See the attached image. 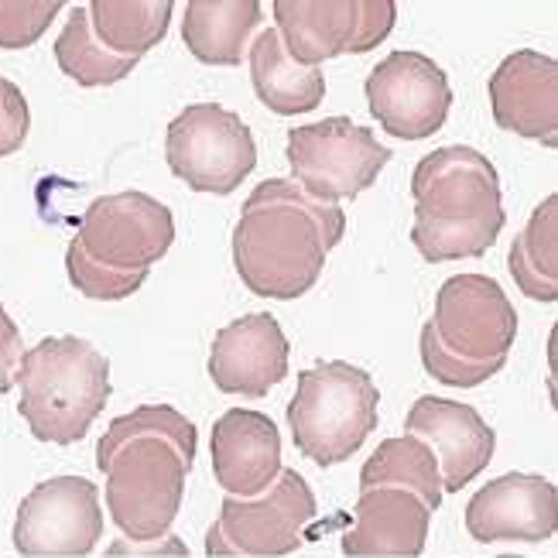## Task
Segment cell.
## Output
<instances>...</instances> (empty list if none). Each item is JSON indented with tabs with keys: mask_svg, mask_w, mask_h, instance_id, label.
<instances>
[{
	"mask_svg": "<svg viewBox=\"0 0 558 558\" xmlns=\"http://www.w3.org/2000/svg\"><path fill=\"white\" fill-rule=\"evenodd\" d=\"M56 62L69 80H76L86 89H96V86H113L120 80H128L141 59H124V56H113L110 48H104L89 28V11L76 8L65 21L62 35L56 38Z\"/></svg>",
	"mask_w": 558,
	"mask_h": 558,
	"instance_id": "25",
	"label": "cell"
},
{
	"mask_svg": "<svg viewBox=\"0 0 558 558\" xmlns=\"http://www.w3.org/2000/svg\"><path fill=\"white\" fill-rule=\"evenodd\" d=\"M65 271H69V281L76 284V291H83V295L93 302L131 299L151 275V271H117V268H107V264H96L93 257L83 254V247L76 244V240H69Z\"/></svg>",
	"mask_w": 558,
	"mask_h": 558,
	"instance_id": "27",
	"label": "cell"
},
{
	"mask_svg": "<svg viewBox=\"0 0 558 558\" xmlns=\"http://www.w3.org/2000/svg\"><path fill=\"white\" fill-rule=\"evenodd\" d=\"M404 435L422 439L439 459L442 490L459 494L490 466L497 432L483 422L473 404L449 398H418L404 418Z\"/></svg>",
	"mask_w": 558,
	"mask_h": 558,
	"instance_id": "15",
	"label": "cell"
},
{
	"mask_svg": "<svg viewBox=\"0 0 558 558\" xmlns=\"http://www.w3.org/2000/svg\"><path fill=\"white\" fill-rule=\"evenodd\" d=\"M387 161L391 148L350 117H326L319 124L288 131V165L295 175L291 182L319 203L339 206V199H356L377 182Z\"/></svg>",
	"mask_w": 558,
	"mask_h": 558,
	"instance_id": "8",
	"label": "cell"
},
{
	"mask_svg": "<svg viewBox=\"0 0 558 558\" xmlns=\"http://www.w3.org/2000/svg\"><path fill=\"white\" fill-rule=\"evenodd\" d=\"M247 62H251V80H254L257 100L268 110H275L281 117H295V113H308L323 104L326 76L319 69H305L291 59L275 28H264L251 41Z\"/></svg>",
	"mask_w": 558,
	"mask_h": 558,
	"instance_id": "21",
	"label": "cell"
},
{
	"mask_svg": "<svg viewBox=\"0 0 558 558\" xmlns=\"http://www.w3.org/2000/svg\"><path fill=\"white\" fill-rule=\"evenodd\" d=\"M411 244L432 264L483 257L507 223L497 168L470 144H446L425 155L411 175Z\"/></svg>",
	"mask_w": 558,
	"mask_h": 558,
	"instance_id": "2",
	"label": "cell"
},
{
	"mask_svg": "<svg viewBox=\"0 0 558 558\" xmlns=\"http://www.w3.org/2000/svg\"><path fill=\"white\" fill-rule=\"evenodd\" d=\"M380 391L374 377L347 360H326L299 374L288 401V425L295 449L315 466H336L367 442L377 428Z\"/></svg>",
	"mask_w": 558,
	"mask_h": 558,
	"instance_id": "4",
	"label": "cell"
},
{
	"mask_svg": "<svg viewBox=\"0 0 558 558\" xmlns=\"http://www.w3.org/2000/svg\"><path fill=\"white\" fill-rule=\"evenodd\" d=\"M165 158L192 192L230 196L257 168V144L240 113L220 104H192L168 124Z\"/></svg>",
	"mask_w": 558,
	"mask_h": 558,
	"instance_id": "7",
	"label": "cell"
},
{
	"mask_svg": "<svg viewBox=\"0 0 558 558\" xmlns=\"http://www.w3.org/2000/svg\"><path fill=\"white\" fill-rule=\"evenodd\" d=\"M432 511L401 487L363 490L353 527L343 535L347 558H418L428 542Z\"/></svg>",
	"mask_w": 558,
	"mask_h": 558,
	"instance_id": "19",
	"label": "cell"
},
{
	"mask_svg": "<svg viewBox=\"0 0 558 558\" xmlns=\"http://www.w3.org/2000/svg\"><path fill=\"white\" fill-rule=\"evenodd\" d=\"M213 476L227 497L254 500L271 490L281 466V435L278 425L251 408H230L216 418L209 435Z\"/></svg>",
	"mask_w": 558,
	"mask_h": 558,
	"instance_id": "17",
	"label": "cell"
},
{
	"mask_svg": "<svg viewBox=\"0 0 558 558\" xmlns=\"http://www.w3.org/2000/svg\"><path fill=\"white\" fill-rule=\"evenodd\" d=\"M315 521V494L299 470H281L271 490L254 500L223 497L206 535L209 558H281L305 545Z\"/></svg>",
	"mask_w": 558,
	"mask_h": 558,
	"instance_id": "6",
	"label": "cell"
},
{
	"mask_svg": "<svg viewBox=\"0 0 558 558\" xmlns=\"http://www.w3.org/2000/svg\"><path fill=\"white\" fill-rule=\"evenodd\" d=\"M86 11L96 41L124 59L151 52L172 24V0H93Z\"/></svg>",
	"mask_w": 558,
	"mask_h": 558,
	"instance_id": "23",
	"label": "cell"
},
{
	"mask_svg": "<svg viewBox=\"0 0 558 558\" xmlns=\"http://www.w3.org/2000/svg\"><path fill=\"white\" fill-rule=\"evenodd\" d=\"M17 384V411L35 439L72 446L110 401V360L83 336H52L24 350Z\"/></svg>",
	"mask_w": 558,
	"mask_h": 558,
	"instance_id": "3",
	"label": "cell"
},
{
	"mask_svg": "<svg viewBox=\"0 0 558 558\" xmlns=\"http://www.w3.org/2000/svg\"><path fill=\"white\" fill-rule=\"evenodd\" d=\"M374 487H401L415 494L428 511L435 514L442 504V473L435 452L415 439V435H398V439H384L374 456L360 470V494Z\"/></svg>",
	"mask_w": 558,
	"mask_h": 558,
	"instance_id": "22",
	"label": "cell"
},
{
	"mask_svg": "<svg viewBox=\"0 0 558 558\" xmlns=\"http://www.w3.org/2000/svg\"><path fill=\"white\" fill-rule=\"evenodd\" d=\"M288 353L291 347L275 315L251 312L213 336L206 367L223 395L268 398L288 377Z\"/></svg>",
	"mask_w": 558,
	"mask_h": 558,
	"instance_id": "16",
	"label": "cell"
},
{
	"mask_svg": "<svg viewBox=\"0 0 558 558\" xmlns=\"http://www.w3.org/2000/svg\"><path fill=\"white\" fill-rule=\"evenodd\" d=\"M14 551L24 558H83L104 538L100 490L86 476H52L21 500Z\"/></svg>",
	"mask_w": 558,
	"mask_h": 558,
	"instance_id": "10",
	"label": "cell"
},
{
	"mask_svg": "<svg viewBox=\"0 0 558 558\" xmlns=\"http://www.w3.org/2000/svg\"><path fill=\"white\" fill-rule=\"evenodd\" d=\"M141 435H158V439H165L168 446H175V452L182 456L185 466H192V459H196V446H199L196 425H192L179 408L141 404L131 411V415H120L110 422L100 446H96V466H100L117 446H124L128 439H141Z\"/></svg>",
	"mask_w": 558,
	"mask_h": 558,
	"instance_id": "26",
	"label": "cell"
},
{
	"mask_svg": "<svg viewBox=\"0 0 558 558\" xmlns=\"http://www.w3.org/2000/svg\"><path fill=\"white\" fill-rule=\"evenodd\" d=\"M21 360H24V343H21V329L8 315V308L0 305V395H8L17 384L21 374Z\"/></svg>",
	"mask_w": 558,
	"mask_h": 558,
	"instance_id": "31",
	"label": "cell"
},
{
	"mask_svg": "<svg viewBox=\"0 0 558 558\" xmlns=\"http://www.w3.org/2000/svg\"><path fill=\"white\" fill-rule=\"evenodd\" d=\"M260 21L257 0H192L182 17V41L206 65H240Z\"/></svg>",
	"mask_w": 558,
	"mask_h": 558,
	"instance_id": "20",
	"label": "cell"
},
{
	"mask_svg": "<svg viewBox=\"0 0 558 558\" xmlns=\"http://www.w3.org/2000/svg\"><path fill=\"white\" fill-rule=\"evenodd\" d=\"M558 527V490L538 473H504L466 504V531L483 542L542 545Z\"/></svg>",
	"mask_w": 558,
	"mask_h": 558,
	"instance_id": "14",
	"label": "cell"
},
{
	"mask_svg": "<svg viewBox=\"0 0 558 558\" xmlns=\"http://www.w3.org/2000/svg\"><path fill=\"white\" fill-rule=\"evenodd\" d=\"M507 268L527 299L548 305L558 299V196H548L531 213L507 257Z\"/></svg>",
	"mask_w": 558,
	"mask_h": 558,
	"instance_id": "24",
	"label": "cell"
},
{
	"mask_svg": "<svg viewBox=\"0 0 558 558\" xmlns=\"http://www.w3.org/2000/svg\"><path fill=\"white\" fill-rule=\"evenodd\" d=\"M432 329L439 343L470 363H507L518 336V312L487 275H456L435 295Z\"/></svg>",
	"mask_w": 558,
	"mask_h": 558,
	"instance_id": "13",
	"label": "cell"
},
{
	"mask_svg": "<svg viewBox=\"0 0 558 558\" xmlns=\"http://www.w3.org/2000/svg\"><path fill=\"white\" fill-rule=\"evenodd\" d=\"M363 93L377 124L401 141H422L442 131L452 107V86L442 65L411 48L380 59Z\"/></svg>",
	"mask_w": 558,
	"mask_h": 558,
	"instance_id": "12",
	"label": "cell"
},
{
	"mask_svg": "<svg viewBox=\"0 0 558 558\" xmlns=\"http://www.w3.org/2000/svg\"><path fill=\"white\" fill-rule=\"evenodd\" d=\"M28 128H32V110L24 93L11 80H0V158L24 148Z\"/></svg>",
	"mask_w": 558,
	"mask_h": 558,
	"instance_id": "30",
	"label": "cell"
},
{
	"mask_svg": "<svg viewBox=\"0 0 558 558\" xmlns=\"http://www.w3.org/2000/svg\"><path fill=\"white\" fill-rule=\"evenodd\" d=\"M189 470L192 466L182 463L175 446L158 435H141L117 446L100 463V473L107 476V511L120 535L141 545L168 538L182 511Z\"/></svg>",
	"mask_w": 558,
	"mask_h": 558,
	"instance_id": "5",
	"label": "cell"
},
{
	"mask_svg": "<svg viewBox=\"0 0 558 558\" xmlns=\"http://www.w3.org/2000/svg\"><path fill=\"white\" fill-rule=\"evenodd\" d=\"M76 244L96 264L117 271H151L175 240V216L148 192L100 196L80 216Z\"/></svg>",
	"mask_w": 558,
	"mask_h": 558,
	"instance_id": "11",
	"label": "cell"
},
{
	"mask_svg": "<svg viewBox=\"0 0 558 558\" xmlns=\"http://www.w3.org/2000/svg\"><path fill=\"white\" fill-rule=\"evenodd\" d=\"M59 11V0H0V48H32Z\"/></svg>",
	"mask_w": 558,
	"mask_h": 558,
	"instance_id": "29",
	"label": "cell"
},
{
	"mask_svg": "<svg viewBox=\"0 0 558 558\" xmlns=\"http://www.w3.org/2000/svg\"><path fill=\"white\" fill-rule=\"evenodd\" d=\"M343 233L347 216L339 206L312 199L291 179H268L251 192L233 227L236 275L260 299H302Z\"/></svg>",
	"mask_w": 558,
	"mask_h": 558,
	"instance_id": "1",
	"label": "cell"
},
{
	"mask_svg": "<svg viewBox=\"0 0 558 558\" xmlns=\"http://www.w3.org/2000/svg\"><path fill=\"white\" fill-rule=\"evenodd\" d=\"M494 120L511 134L542 141L555 148L558 141V62L551 56L521 52L507 56L490 76Z\"/></svg>",
	"mask_w": 558,
	"mask_h": 558,
	"instance_id": "18",
	"label": "cell"
},
{
	"mask_svg": "<svg viewBox=\"0 0 558 558\" xmlns=\"http://www.w3.org/2000/svg\"><path fill=\"white\" fill-rule=\"evenodd\" d=\"M418 353H422L425 371L439 384H449V387H480V384H487L494 374L504 371V363H470V360H459L456 353H449L439 343V336H435L432 323L422 326Z\"/></svg>",
	"mask_w": 558,
	"mask_h": 558,
	"instance_id": "28",
	"label": "cell"
},
{
	"mask_svg": "<svg viewBox=\"0 0 558 558\" xmlns=\"http://www.w3.org/2000/svg\"><path fill=\"white\" fill-rule=\"evenodd\" d=\"M278 38L284 52L305 69L336 56H360L395 32V0H278Z\"/></svg>",
	"mask_w": 558,
	"mask_h": 558,
	"instance_id": "9",
	"label": "cell"
}]
</instances>
